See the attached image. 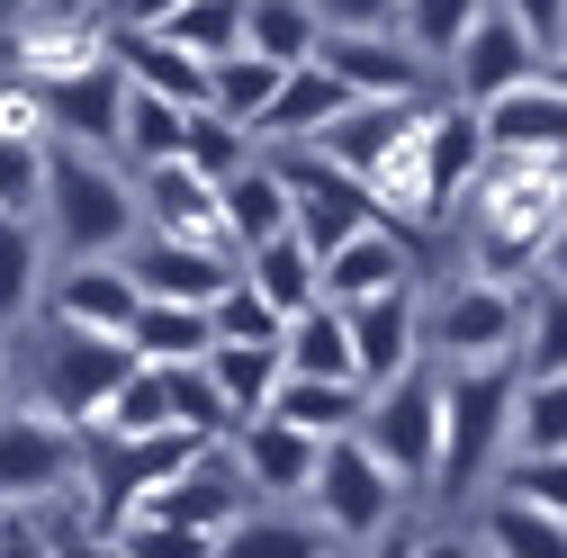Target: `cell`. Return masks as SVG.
<instances>
[{"label": "cell", "instance_id": "6da1fadb", "mask_svg": "<svg viewBox=\"0 0 567 558\" xmlns=\"http://www.w3.org/2000/svg\"><path fill=\"white\" fill-rule=\"evenodd\" d=\"M558 226H567V163L486 154V172L468 189V270H486V279L540 270Z\"/></svg>", "mask_w": 567, "mask_h": 558}, {"label": "cell", "instance_id": "7a4b0ae2", "mask_svg": "<svg viewBox=\"0 0 567 558\" xmlns=\"http://www.w3.org/2000/svg\"><path fill=\"white\" fill-rule=\"evenodd\" d=\"M45 235H54L63 261H126L135 235H145L135 172H117V154H91V145H54V163H45Z\"/></svg>", "mask_w": 567, "mask_h": 558}, {"label": "cell", "instance_id": "3957f363", "mask_svg": "<svg viewBox=\"0 0 567 558\" xmlns=\"http://www.w3.org/2000/svg\"><path fill=\"white\" fill-rule=\"evenodd\" d=\"M73 496H91V433H73L37 396L0 414V523H45Z\"/></svg>", "mask_w": 567, "mask_h": 558}, {"label": "cell", "instance_id": "277c9868", "mask_svg": "<svg viewBox=\"0 0 567 558\" xmlns=\"http://www.w3.org/2000/svg\"><path fill=\"white\" fill-rule=\"evenodd\" d=\"M523 333H532V298L514 279H486V270H460L451 289L423 307V352H442V370L523 361Z\"/></svg>", "mask_w": 567, "mask_h": 558}, {"label": "cell", "instance_id": "5b68a950", "mask_svg": "<svg viewBox=\"0 0 567 558\" xmlns=\"http://www.w3.org/2000/svg\"><path fill=\"white\" fill-rule=\"evenodd\" d=\"M442 496H468V477H486L514 451V414H523V361H486V370H442Z\"/></svg>", "mask_w": 567, "mask_h": 558}, {"label": "cell", "instance_id": "8992f818", "mask_svg": "<svg viewBox=\"0 0 567 558\" xmlns=\"http://www.w3.org/2000/svg\"><path fill=\"white\" fill-rule=\"evenodd\" d=\"M135 370H145V361H135V342H117V333H82V324H45L37 405L63 414L73 433H100L109 405H117V388H126Z\"/></svg>", "mask_w": 567, "mask_h": 558}, {"label": "cell", "instance_id": "52a82bcc", "mask_svg": "<svg viewBox=\"0 0 567 558\" xmlns=\"http://www.w3.org/2000/svg\"><path fill=\"white\" fill-rule=\"evenodd\" d=\"M442 433H451L442 370H405V379L379 388L370 414H361V442H370L405 486H442Z\"/></svg>", "mask_w": 567, "mask_h": 558}, {"label": "cell", "instance_id": "ba28073f", "mask_svg": "<svg viewBox=\"0 0 567 558\" xmlns=\"http://www.w3.org/2000/svg\"><path fill=\"white\" fill-rule=\"evenodd\" d=\"M396 496H405V477H396L361 433H342V442H324V477H316L307 514H316L333 540H388Z\"/></svg>", "mask_w": 567, "mask_h": 558}, {"label": "cell", "instance_id": "9c48e42d", "mask_svg": "<svg viewBox=\"0 0 567 558\" xmlns=\"http://www.w3.org/2000/svg\"><path fill=\"white\" fill-rule=\"evenodd\" d=\"M279 163V180H289V198H298V235L333 261L342 244H361L370 226H388L379 217V198L361 189V180H351L333 154H316V145H289V154H270Z\"/></svg>", "mask_w": 567, "mask_h": 558}, {"label": "cell", "instance_id": "30bf717a", "mask_svg": "<svg viewBox=\"0 0 567 558\" xmlns=\"http://www.w3.org/2000/svg\"><path fill=\"white\" fill-rule=\"evenodd\" d=\"M37 100H45L54 145H91V154H117V145H126V100H135V82H126L117 54H109V63H82V73L37 82Z\"/></svg>", "mask_w": 567, "mask_h": 558}, {"label": "cell", "instance_id": "8fae6325", "mask_svg": "<svg viewBox=\"0 0 567 558\" xmlns=\"http://www.w3.org/2000/svg\"><path fill=\"white\" fill-rule=\"evenodd\" d=\"M126 270H135V289H145V298H163V307H217L235 279H244V252L181 244V235H135Z\"/></svg>", "mask_w": 567, "mask_h": 558}, {"label": "cell", "instance_id": "7c38bea8", "mask_svg": "<svg viewBox=\"0 0 567 558\" xmlns=\"http://www.w3.org/2000/svg\"><path fill=\"white\" fill-rule=\"evenodd\" d=\"M451 73H460V100H468V108H495L505 91L540 82V73H549V54L532 45V28L505 10V0H495V10L468 28V45H460V63H451Z\"/></svg>", "mask_w": 567, "mask_h": 558}, {"label": "cell", "instance_id": "4fadbf2b", "mask_svg": "<svg viewBox=\"0 0 567 558\" xmlns=\"http://www.w3.org/2000/svg\"><path fill=\"white\" fill-rule=\"evenodd\" d=\"M145 514L189 523V531H207V540H226V531L252 514V477H244V468H235V451L217 442V451H198L172 486H154V496H145Z\"/></svg>", "mask_w": 567, "mask_h": 558}, {"label": "cell", "instance_id": "5bb4252c", "mask_svg": "<svg viewBox=\"0 0 567 558\" xmlns=\"http://www.w3.org/2000/svg\"><path fill=\"white\" fill-rule=\"evenodd\" d=\"M135 198H145V235H181V244L235 252V235H226V189L207 180V172L154 163V172H135Z\"/></svg>", "mask_w": 567, "mask_h": 558}, {"label": "cell", "instance_id": "9a60e30c", "mask_svg": "<svg viewBox=\"0 0 567 558\" xmlns=\"http://www.w3.org/2000/svg\"><path fill=\"white\" fill-rule=\"evenodd\" d=\"M145 316V289H135L126 261H63L54 289H45V324H82V333H135Z\"/></svg>", "mask_w": 567, "mask_h": 558}, {"label": "cell", "instance_id": "2e32d148", "mask_svg": "<svg viewBox=\"0 0 567 558\" xmlns=\"http://www.w3.org/2000/svg\"><path fill=\"white\" fill-rule=\"evenodd\" d=\"M226 451H235V468L252 477V496H270V505H307V496H316V477H324V442L298 433V424H279V414L244 424Z\"/></svg>", "mask_w": 567, "mask_h": 558}, {"label": "cell", "instance_id": "e0dca14e", "mask_svg": "<svg viewBox=\"0 0 567 558\" xmlns=\"http://www.w3.org/2000/svg\"><path fill=\"white\" fill-rule=\"evenodd\" d=\"M316 63L351 82V100H433V63H423L396 28H379V37H324Z\"/></svg>", "mask_w": 567, "mask_h": 558}, {"label": "cell", "instance_id": "ac0fdd59", "mask_svg": "<svg viewBox=\"0 0 567 558\" xmlns=\"http://www.w3.org/2000/svg\"><path fill=\"white\" fill-rule=\"evenodd\" d=\"M109 54L126 63L135 91L181 100V108H217V63H198L189 45H172L163 28H109Z\"/></svg>", "mask_w": 567, "mask_h": 558}, {"label": "cell", "instance_id": "d6986e66", "mask_svg": "<svg viewBox=\"0 0 567 558\" xmlns=\"http://www.w3.org/2000/svg\"><path fill=\"white\" fill-rule=\"evenodd\" d=\"M351 108H361V100H351L342 73H324V63H298V73L279 82V100H270V117H261L252 135H261L270 154H289V145H324V126H342Z\"/></svg>", "mask_w": 567, "mask_h": 558}, {"label": "cell", "instance_id": "ffe728a7", "mask_svg": "<svg viewBox=\"0 0 567 558\" xmlns=\"http://www.w3.org/2000/svg\"><path fill=\"white\" fill-rule=\"evenodd\" d=\"M351 342H361L370 396L396 388L405 370H423V307H414V289H388V298H370V307H351Z\"/></svg>", "mask_w": 567, "mask_h": 558}, {"label": "cell", "instance_id": "44dd1931", "mask_svg": "<svg viewBox=\"0 0 567 558\" xmlns=\"http://www.w3.org/2000/svg\"><path fill=\"white\" fill-rule=\"evenodd\" d=\"M486 117V145L495 154H540V163H567V82H523V91H505L495 108H477Z\"/></svg>", "mask_w": 567, "mask_h": 558}, {"label": "cell", "instance_id": "7402d4cb", "mask_svg": "<svg viewBox=\"0 0 567 558\" xmlns=\"http://www.w3.org/2000/svg\"><path fill=\"white\" fill-rule=\"evenodd\" d=\"M388 289H414V235L405 226H370L361 244H342L324 261V298L333 307H370Z\"/></svg>", "mask_w": 567, "mask_h": 558}, {"label": "cell", "instance_id": "603a6c76", "mask_svg": "<svg viewBox=\"0 0 567 558\" xmlns=\"http://www.w3.org/2000/svg\"><path fill=\"white\" fill-rule=\"evenodd\" d=\"M486 117L468 100H433V135H423V163H433V198H442V217H460L477 172H486Z\"/></svg>", "mask_w": 567, "mask_h": 558}, {"label": "cell", "instance_id": "cb8c5ba5", "mask_svg": "<svg viewBox=\"0 0 567 558\" xmlns=\"http://www.w3.org/2000/svg\"><path fill=\"white\" fill-rule=\"evenodd\" d=\"M226 235H235V252H261L279 235H298V198H289V180H279L270 154L226 180Z\"/></svg>", "mask_w": 567, "mask_h": 558}, {"label": "cell", "instance_id": "d4e9b609", "mask_svg": "<svg viewBox=\"0 0 567 558\" xmlns=\"http://www.w3.org/2000/svg\"><path fill=\"white\" fill-rule=\"evenodd\" d=\"M244 279L279 307V316H307V307H324V252L307 244V235H279V244H261V252H244Z\"/></svg>", "mask_w": 567, "mask_h": 558}, {"label": "cell", "instance_id": "484cf974", "mask_svg": "<svg viewBox=\"0 0 567 558\" xmlns=\"http://www.w3.org/2000/svg\"><path fill=\"white\" fill-rule=\"evenodd\" d=\"M279 352H289V379H361V342H351V307H307L298 324H289V342H279ZM370 388V379H361Z\"/></svg>", "mask_w": 567, "mask_h": 558}, {"label": "cell", "instance_id": "4316f807", "mask_svg": "<svg viewBox=\"0 0 567 558\" xmlns=\"http://www.w3.org/2000/svg\"><path fill=\"white\" fill-rule=\"evenodd\" d=\"M207 370H217V388H226V405L244 414V424H261V414L279 405V388H289V352H279V342H217Z\"/></svg>", "mask_w": 567, "mask_h": 558}, {"label": "cell", "instance_id": "83f0119b", "mask_svg": "<svg viewBox=\"0 0 567 558\" xmlns=\"http://www.w3.org/2000/svg\"><path fill=\"white\" fill-rule=\"evenodd\" d=\"M270 414H279V424H298V433H316V442H342V433H361L370 388L361 379H289Z\"/></svg>", "mask_w": 567, "mask_h": 558}, {"label": "cell", "instance_id": "f1b7e54d", "mask_svg": "<svg viewBox=\"0 0 567 558\" xmlns=\"http://www.w3.org/2000/svg\"><path fill=\"white\" fill-rule=\"evenodd\" d=\"M244 54H270V63H316L324 54V19L316 0H244Z\"/></svg>", "mask_w": 567, "mask_h": 558}, {"label": "cell", "instance_id": "f546056e", "mask_svg": "<svg viewBox=\"0 0 567 558\" xmlns=\"http://www.w3.org/2000/svg\"><path fill=\"white\" fill-rule=\"evenodd\" d=\"M135 361H163V370H181V361H207L217 352V307H163V298H145V316H135Z\"/></svg>", "mask_w": 567, "mask_h": 558}, {"label": "cell", "instance_id": "4dcf8cb0", "mask_svg": "<svg viewBox=\"0 0 567 558\" xmlns=\"http://www.w3.org/2000/svg\"><path fill=\"white\" fill-rule=\"evenodd\" d=\"M217 558H333V531H324L316 514H270V505H252V514L217 540Z\"/></svg>", "mask_w": 567, "mask_h": 558}, {"label": "cell", "instance_id": "1f68e13d", "mask_svg": "<svg viewBox=\"0 0 567 558\" xmlns=\"http://www.w3.org/2000/svg\"><path fill=\"white\" fill-rule=\"evenodd\" d=\"M45 252H54V235H45L37 217H10V207H0V333H10V324L37 307V289H45Z\"/></svg>", "mask_w": 567, "mask_h": 558}, {"label": "cell", "instance_id": "d6a6232c", "mask_svg": "<svg viewBox=\"0 0 567 558\" xmlns=\"http://www.w3.org/2000/svg\"><path fill=\"white\" fill-rule=\"evenodd\" d=\"M495 10V0H405L396 10V37L423 54V63H460V45H468V28Z\"/></svg>", "mask_w": 567, "mask_h": 558}, {"label": "cell", "instance_id": "836d02e7", "mask_svg": "<svg viewBox=\"0 0 567 558\" xmlns=\"http://www.w3.org/2000/svg\"><path fill=\"white\" fill-rule=\"evenodd\" d=\"M189 117H198V108H181V100H154V91H135V100H126V145H117V154H126L135 172H154V163H181V154H189Z\"/></svg>", "mask_w": 567, "mask_h": 558}, {"label": "cell", "instance_id": "e575fe53", "mask_svg": "<svg viewBox=\"0 0 567 558\" xmlns=\"http://www.w3.org/2000/svg\"><path fill=\"white\" fill-rule=\"evenodd\" d=\"M100 433H109V442H163V433H181V414H172V370L145 361V370L117 388V405H109Z\"/></svg>", "mask_w": 567, "mask_h": 558}, {"label": "cell", "instance_id": "d590c367", "mask_svg": "<svg viewBox=\"0 0 567 558\" xmlns=\"http://www.w3.org/2000/svg\"><path fill=\"white\" fill-rule=\"evenodd\" d=\"M477 549H486V558H567V523L540 514V505H523V496H495Z\"/></svg>", "mask_w": 567, "mask_h": 558}, {"label": "cell", "instance_id": "8d00e7d4", "mask_svg": "<svg viewBox=\"0 0 567 558\" xmlns=\"http://www.w3.org/2000/svg\"><path fill=\"white\" fill-rule=\"evenodd\" d=\"M172 414H181V433H198V442H235L244 433V414L226 405V388H217L207 361H181L172 370Z\"/></svg>", "mask_w": 567, "mask_h": 558}, {"label": "cell", "instance_id": "74e56055", "mask_svg": "<svg viewBox=\"0 0 567 558\" xmlns=\"http://www.w3.org/2000/svg\"><path fill=\"white\" fill-rule=\"evenodd\" d=\"M279 82H289V63H270V54H235V63H217V117L261 126L270 100H279ZM252 145H261V135H252Z\"/></svg>", "mask_w": 567, "mask_h": 558}, {"label": "cell", "instance_id": "f35d334b", "mask_svg": "<svg viewBox=\"0 0 567 558\" xmlns=\"http://www.w3.org/2000/svg\"><path fill=\"white\" fill-rule=\"evenodd\" d=\"M189 172H207V180H235V172H252L261 163V145H252V126H235V117H217V108H198L189 117V154H181Z\"/></svg>", "mask_w": 567, "mask_h": 558}, {"label": "cell", "instance_id": "ab89813d", "mask_svg": "<svg viewBox=\"0 0 567 558\" xmlns=\"http://www.w3.org/2000/svg\"><path fill=\"white\" fill-rule=\"evenodd\" d=\"M163 37L189 45L198 63H235V54H244V0H181V19H172Z\"/></svg>", "mask_w": 567, "mask_h": 558}, {"label": "cell", "instance_id": "60d3db41", "mask_svg": "<svg viewBox=\"0 0 567 558\" xmlns=\"http://www.w3.org/2000/svg\"><path fill=\"white\" fill-rule=\"evenodd\" d=\"M45 163H54V145L0 135V207H10V217H45Z\"/></svg>", "mask_w": 567, "mask_h": 558}, {"label": "cell", "instance_id": "b9f144b4", "mask_svg": "<svg viewBox=\"0 0 567 558\" xmlns=\"http://www.w3.org/2000/svg\"><path fill=\"white\" fill-rule=\"evenodd\" d=\"M514 451H567V379H532V370H523Z\"/></svg>", "mask_w": 567, "mask_h": 558}, {"label": "cell", "instance_id": "7bdbcfd3", "mask_svg": "<svg viewBox=\"0 0 567 558\" xmlns=\"http://www.w3.org/2000/svg\"><path fill=\"white\" fill-rule=\"evenodd\" d=\"M523 370L532 379H567V289H532V333H523Z\"/></svg>", "mask_w": 567, "mask_h": 558}, {"label": "cell", "instance_id": "ee69618b", "mask_svg": "<svg viewBox=\"0 0 567 558\" xmlns=\"http://www.w3.org/2000/svg\"><path fill=\"white\" fill-rule=\"evenodd\" d=\"M495 486L567 523V451H514V459H505V477H495Z\"/></svg>", "mask_w": 567, "mask_h": 558}, {"label": "cell", "instance_id": "f6af8a7d", "mask_svg": "<svg viewBox=\"0 0 567 558\" xmlns=\"http://www.w3.org/2000/svg\"><path fill=\"white\" fill-rule=\"evenodd\" d=\"M117 549H126V558H217V540H207V531L163 523V514H126V523H117Z\"/></svg>", "mask_w": 567, "mask_h": 558}, {"label": "cell", "instance_id": "bcb514c9", "mask_svg": "<svg viewBox=\"0 0 567 558\" xmlns=\"http://www.w3.org/2000/svg\"><path fill=\"white\" fill-rule=\"evenodd\" d=\"M217 342H289V316H279L252 279H235V289L217 298Z\"/></svg>", "mask_w": 567, "mask_h": 558}, {"label": "cell", "instance_id": "7dc6e473", "mask_svg": "<svg viewBox=\"0 0 567 558\" xmlns=\"http://www.w3.org/2000/svg\"><path fill=\"white\" fill-rule=\"evenodd\" d=\"M396 10L405 0H316L324 37H379V28H396Z\"/></svg>", "mask_w": 567, "mask_h": 558}, {"label": "cell", "instance_id": "c3c4849f", "mask_svg": "<svg viewBox=\"0 0 567 558\" xmlns=\"http://www.w3.org/2000/svg\"><path fill=\"white\" fill-rule=\"evenodd\" d=\"M0 135H28V145H54V126H45V100H37V82H0Z\"/></svg>", "mask_w": 567, "mask_h": 558}, {"label": "cell", "instance_id": "681fc988", "mask_svg": "<svg viewBox=\"0 0 567 558\" xmlns=\"http://www.w3.org/2000/svg\"><path fill=\"white\" fill-rule=\"evenodd\" d=\"M505 10L532 28V45H540V54H558V45H567V0H505Z\"/></svg>", "mask_w": 567, "mask_h": 558}, {"label": "cell", "instance_id": "f907efd6", "mask_svg": "<svg viewBox=\"0 0 567 558\" xmlns=\"http://www.w3.org/2000/svg\"><path fill=\"white\" fill-rule=\"evenodd\" d=\"M100 19H109V28H172V19H181V0H109Z\"/></svg>", "mask_w": 567, "mask_h": 558}, {"label": "cell", "instance_id": "816d5d0a", "mask_svg": "<svg viewBox=\"0 0 567 558\" xmlns=\"http://www.w3.org/2000/svg\"><path fill=\"white\" fill-rule=\"evenodd\" d=\"M0 558H54V531L28 523V514H19V523H0Z\"/></svg>", "mask_w": 567, "mask_h": 558}, {"label": "cell", "instance_id": "f5cc1de1", "mask_svg": "<svg viewBox=\"0 0 567 558\" xmlns=\"http://www.w3.org/2000/svg\"><path fill=\"white\" fill-rule=\"evenodd\" d=\"M414 558H486V549H468V540H451V531H433V540H423Z\"/></svg>", "mask_w": 567, "mask_h": 558}, {"label": "cell", "instance_id": "db71d44e", "mask_svg": "<svg viewBox=\"0 0 567 558\" xmlns=\"http://www.w3.org/2000/svg\"><path fill=\"white\" fill-rule=\"evenodd\" d=\"M414 549H423V540H414V531H388V540H370V549H361V558H414Z\"/></svg>", "mask_w": 567, "mask_h": 558}, {"label": "cell", "instance_id": "11a10c76", "mask_svg": "<svg viewBox=\"0 0 567 558\" xmlns=\"http://www.w3.org/2000/svg\"><path fill=\"white\" fill-rule=\"evenodd\" d=\"M540 279H549V289H567V226H558V244H549V261H540Z\"/></svg>", "mask_w": 567, "mask_h": 558}, {"label": "cell", "instance_id": "9f6ffc18", "mask_svg": "<svg viewBox=\"0 0 567 558\" xmlns=\"http://www.w3.org/2000/svg\"><path fill=\"white\" fill-rule=\"evenodd\" d=\"M28 10H37V19H54V10H73V0H28Z\"/></svg>", "mask_w": 567, "mask_h": 558}, {"label": "cell", "instance_id": "6f0895ef", "mask_svg": "<svg viewBox=\"0 0 567 558\" xmlns=\"http://www.w3.org/2000/svg\"><path fill=\"white\" fill-rule=\"evenodd\" d=\"M10 19H28V0H0V28H10Z\"/></svg>", "mask_w": 567, "mask_h": 558}, {"label": "cell", "instance_id": "680465c9", "mask_svg": "<svg viewBox=\"0 0 567 558\" xmlns=\"http://www.w3.org/2000/svg\"><path fill=\"white\" fill-rule=\"evenodd\" d=\"M549 82H567V45H558V54H549Z\"/></svg>", "mask_w": 567, "mask_h": 558}, {"label": "cell", "instance_id": "91938a15", "mask_svg": "<svg viewBox=\"0 0 567 558\" xmlns=\"http://www.w3.org/2000/svg\"><path fill=\"white\" fill-rule=\"evenodd\" d=\"M333 558H351V549H333Z\"/></svg>", "mask_w": 567, "mask_h": 558}, {"label": "cell", "instance_id": "94428289", "mask_svg": "<svg viewBox=\"0 0 567 558\" xmlns=\"http://www.w3.org/2000/svg\"><path fill=\"white\" fill-rule=\"evenodd\" d=\"M0 361H10V352H0Z\"/></svg>", "mask_w": 567, "mask_h": 558}]
</instances>
